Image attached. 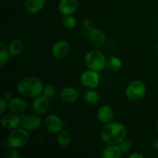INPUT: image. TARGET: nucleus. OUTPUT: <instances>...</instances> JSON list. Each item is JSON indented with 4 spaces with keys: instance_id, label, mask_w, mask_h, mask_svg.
<instances>
[{
    "instance_id": "nucleus-2",
    "label": "nucleus",
    "mask_w": 158,
    "mask_h": 158,
    "mask_svg": "<svg viewBox=\"0 0 158 158\" xmlns=\"http://www.w3.org/2000/svg\"><path fill=\"white\" fill-rule=\"evenodd\" d=\"M43 83L34 77H26L22 79L16 86L17 91L23 97L35 98L41 95L43 91Z\"/></svg>"
},
{
    "instance_id": "nucleus-11",
    "label": "nucleus",
    "mask_w": 158,
    "mask_h": 158,
    "mask_svg": "<svg viewBox=\"0 0 158 158\" xmlns=\"http://www.w3.org/2000/svg\"><path fill=\"white\" fill-rule=\"evenodd\" d=\"M49 105V99L44 95H40L35 97L32 103V110L35 114L43 115L47 112Z\"/></svg>"
},
{
    "instance_id": "nucleus-18",
    "label": "nucleus",
    "mask_w": 158,
    "mask_h": 158,
    "mask_svg": "<svg viewBox=\"0 0 158 158\" xmlns=\"http://www.w3.org/2000/svg\"><path fill=\"white\" fill-rule=\"evenodd\" d=\"M89 40L91 43L96 46H103L106 43V36L103 31L94 29L89 33Z\"/></svg>"
},
{
    "instance_id": "nucleus-26",
    "label": "nucleus",
    "mask_w": 158,
    "mask_h": 158,
    "mask_svg": "<svg viewBox=\"0 0 158 158\" xmlns=\"http://www.w3.org/2000/svg\"><path fill=\"white\" fill-rule=\"evenodd\" d=\"M118 145L120 146V149L122 150V151H123V153H127L128 151H131V148H132V143H131V142L126 140V139L123 140V141L120 142Z\"/></svg>"
},
{
    "instance_id": "nucleus-27",
    "label": "nucleus",
    "mask_w": 158,
    "mask_h": 158,
    "mask_svg": "<svg viewBox=\"0 0 158 158\" xmlns=\"http://www.w3.org/2000/svg\"><path fill=\"white\" fill-rule=\"evenodd\" d=\"M8 104H9V102L4 98V97H1L0 98V114H3L6 112Z\"/></svg>"
},
{
    "instance_id": "nucleus-25",
    "label": "nucleus",
    "mask_w": 158,
    "mask_h": 158,
    "mask_svg": "<svg viewBox=\"0 0 158 158\" xmlns=\"http://www.w3.org/2000/svg\"><path fill=\"white\" fill-rule=\"evenodd\" d=\"M55 93H56L55 87L51 84L46 85V86H44V88H43V95H44L45 97H47V98H49V100L52 99V97H54Z\"/></svg>"
},
{
    "instance_id": "nucleus-15",
    "label": "nucleus",
    "mask_w": 158,
    "mask_h": 158,
    "mask_svg": "<svg viewBox=\"0 0 158 158\" xmlns=\"http://www.w3.org/2000/svg\"><path fill=\"white\" fill-rule=\"evenodd\" d=\"M46 0H25L24 6L29 13L35 14L43 9Z\"/></svg>"
},
{
    "instance_id": "nucleus-31",
    "label": "nucleus",
    "mask_w": 158,
    "mask_h": 158,
    "mask_svg": "<svg viewBox=\"0 0 158 158\" xmlns=\"http://www.w3.org/2000/svg\"><path fill=\"white\" fill-rule=\"evenodd\" d=\"M3 97H4V98L6 99V100H7L8 102H9V100H11L12 98H13V97H12V94H11V93H6V94H5V96H3Z\"/></svg>"
},
{
    "instance_id": "nucleus-29",
    "label": "nucleus",
    "mask_w": 158,
    "mask_h": 158,
    "mask_svg": "<svg viewBox=\"0 0 158 158\" xmlns=\"http://www.w3.org/2000/svg\"><path fill=\"white\" fill-rule=\"evenodd\" d=\"M83 26H84L86 29H89L91 27V22L90 20L86 19H84L83 22Z\"/></svg>"
},
{
    "instance_id": "nucleus-13",
    "label": "nucleus",
    "mask_w": 158,
    "mask_h": 158,
    "mask_svg": "<svg viewBox=\"0 0 158 158\" xmlns=\"http://www.w3.org/2000/svg\"><path fill=\"white\" fill-rule=\"evenodd\" d=\"M59 11L63 15H73L78 8L77 0H61L59 3Z\"/></svg>"
},
{
    "instance_id": "nucleus-1",
    "label": "nucleus",
    "mask_w": 158,
    "mask_h": 158,
    "mask_svg": "<svg viewBox=\"0 0 158 158\" xmlns=\"http://www.w3.org/2000/svg\"><path fill=\"white\" fill-rule=\"evenodd\" d=\"M127 131L125 126L118 122H110L106 123L101 131V139L109 145H115L125 140Z\"/></svg>"
},
{
    "instance_id": "nucleus-6",
    "label": "nucleus",
    "mask_w": 158,
    "mask_h": 158,
    "mask_svg": "<svg viewBox=\"0 0 158 158\" xmlns=\"http://www.w3.org/2000/svg\"><path fill=\"white\" fill-rule=\"evenodd\" d=\"M64 121L56 114H49L44 120V127L51 134H58L64 128Z\"/></svg>"
},
{
    "instance_id": "nucleus-5",
    "label": "nucleus",
    "mask_w": 158,
    "mask_h": 158,
    "mask_svg": "<svg viewBox=\"0 0 158 158\" xmlns=\"http://www.w3.org/2000/svg\"><path fill=\"white\" fill-rule=\"evenodd\" d=\"M146 86L140 80H134L129 83L125 90V96L131 101H138L146 94Z\"/></svg>"
},
{
    "instance_id": "nucleus-10",
    "label": "nucleus",
    "mask_w": 158,
    "mask_h": 158,
    "mask_svg": "<svg viewBox=\"0 0 158 158\" xmlns=\"http://www.w3.org/2000/svg\"><path fill=\"white\" fill-rule=\"evenodd\" d=\"M69 45L65 40H59L52 47V55L56 60H62L69 53Z\"/></svg>"
},
{
    "instance_id": "nucleus-8",
    "label": "nucleus",
    "mask_w": 158,
    "mask_h": 158,
    "mask_svg": "<svg viewBox=\"0 0 158 158\" xmlns=\"http://www.w3.org/2000/svg\"><path fill=\"white\" fill-rule=\"evenodd\" d=\"M21 123V117L15 113L5 114L1 117V125L7 131H12L19 127Z\"/></svg>"
},
{
    "instance_id": "nucleus-28",
    "label": "nucleus",
    "mask_w": 158,
    "mask_h": 158,
    "mask_svg": "<svg viewBox=\"0 0 158 158\" xmlns=\"http://www.w3.org/2000/svg\"><path fill=\"white\" fill-rule=\"evenodd\" d=\"M16 150L17 149H15V148H10V149H9V151H8L7 155L6 156L9 158H19L20 157V155L17 152Z\"/></svg>"
},
{
    "instance_id": "nucleus-12",
    "label": "nucleus",
    "mask_w": 158,
    "mask_h": 158,
    "mask_svg": "<svg viewBox=\"0 0 158 158\" xmlns=\"http://www.w3.org/2000/svg\"><path fill=\"white\" fill-rule=\"evenodd\" d=\"M114 116V109L109 105H103L97 111V119L102 123H110L112 121Z\"/></svg>"
},
{
    "instance_id": "nucleus-23",
    "label": "nucleus",
    "mask_w": 158,
    "mask_h": 158,
    "mask_svg": "<svg viewBox=\"0 0 158 158\" xmlns=\"http://www.w3.org/2000/svg\"><path fill=\"white\" fill-rule=\"evenodd\" d=\"M10 56L9 48L6 47L4 43H1V44H0V65L3 66V65L6 64Z\"/></svg>"
},
{
    "instance_id": "nucleus-17",
    "label": "nucleus",
    "mask_w": 158,
    "mask_h": 158,
    "mask_svg": "<svg viewBox=\"0 0 158 158\" xmlns=\"http://www.w3.org/2000/svg\"><path fill=\"white\" fill-rule=\"evenodd\" d=\"M78 97V92L73 87H66L61 92L62 100L66 103H74V102L77 101Z\"/></svg>"
},
{
    "instance_id": "nucleus-3",
    "label": "nucleus",
    "mask_w": 158,
    "mask_h": 158,
    "mask_svg": "<svg viewBox=\"0 0 158 158\" xmlns=\"http://www.w3.org/2000/svg\"><path fill=\"white\" fill-rule=\"evenodd\" d=\"M85 64L87 68L96 72H100L106 66V59L104 55L97 50L89 51L85 55Z\"/></svg>"
},
{
    "instance_id": "nucleus-30",
    "label": "nucleus",
    "mask_w": 158,
    "mask_h": 158,
    "mask_svg": "<svg viewBox=\"0 0 158 158\" xmlns=\"http://www.w3.org/2000/svg\"><path fill=\"white\" fill-rule=\"evenodd\" d=\"M130 158H143L144 157V156L143 155V154H140V153H134V154H131V155L129 156Z\"/></svg>"
},
{
    "instance_id": "nucleus-20",
    "label": "nucleus",
    "mask_w": 158,
    "mask_h": 158,
    "mask_svg": "<svg viewBox=\"0 0 158 158\" xmlns=\"http://www.w3.org/2000/svg\"><path fill=\"white\" fill-rule=\"evenodd\" d=\"M71 140H72V137H71L70 133L68 131L63 130L59 133L58 137H57V143L60 148H67L70 144Z\"/></svg>"
},
{
    "instance_id": "nucleus-22",
    "label": "nucleus",
    "mask_w": 158,
    "mask_h": 158,
    "mask_svg": "<svg viewBox=\"0 0 158 158\" xmlns=\"http://www.w3.org/2000/svg\"><path fill=\"white\" fill-rule=\"evenodd\" d=\"M84 100L88 104H96L99 100L98 93L97 91L94 90L93 89H89L84 94Z\"/></svg>"
},
{
    "instance_id": "nucleus-33",
    "label": "nucleus",
    "mask_w": 158,
    "mask_h": 158,
    "mask_svg": "<svg viewBox=\"0 0 158 158\" xmlns=\"http://www.w3.org/2000/svg\"><path fill=\"white\" fill-rule=\"evenodd\" d=\"M157 131H158V120H157Z\"/></svg>"
},
{
    "instance_id": "nucleus-4",
    "label": "nucleus",
    "mask_w": 158,
    "mask_h": 158,
    "mask_svg": "<svg viewBox=\"0 0 158 158\" xmlns=\"http://www.w3.org/2000/svg\"><path fill=\"white\" fill-rule=\"evenodd\" d=\"M28 140H29L28 131L23 127H18L11 131V133L8 137L7 143L9 148L19 149L25 146L28 142Z\"/></svg>"
},
{
    "instance_id": "nucleus-24",
    "label": "nucleus",
    "mask_w": 158,
    "mask_h": 158,
    "mask_svg": "<svg viewBox=\"0 0 158 158\" xmlns=\"http://www.w3.org/2000/svg\"><path fill=\"white\" fill-rule=\"evenodd\" d=\"M63 24L64 27L66 28V29H73L77 25V19L72 15H64L63 19Z\"/></svg>"
},
{
    "instance_id": "nucleus-32",
    "label": "nucleus",
    "mask_w": 158,
    "mask_h": 158,
    "mask_svg": "<svg viewBox=\"0 0 158 158\" xmlns=\"http://www.w3.org/2000/svg\"><path fill=\"white\" fill-rule=\"evenodd\" d=\"M154 146L156 149L158 150V140H156L154 142Z\"/></svg>"
},
{
    "instance_id": "nucleus-19",
    "label": "nucleus",
    "mask_w": 158,
    "mask_h": 158,
    "mask_svg": "<svg viewBox=\"0 0 158 158\" xmlns=\"http://www.w3.org/2000/svg\"><path fill=\"white\" fill-rule=\"evenodd\" d=\"M9 50L11 57H16L23 52L24 49V43L20 40H13L11 41L9 46Z\"/></svg>"
},
{
    "instance_id": "nucleus-21",
    "label": "nucleus",
    "mask_w": 158,
    "mask_h": 158,
    "mask_svg": "<svg viewBox=\"0 0 158 158\" xmlns=\"http://www.w3.org/2000/svg\"><path fill=\"white\" fill-rule=\"evenodd\" d=\"M106 67L113 72H117L122 67L121 60L117 56H110L106 60Z\"/></svg>"
},
{
    "instance_id": "nucleus-7",
    "label": "nucleus",
    "mask_w": 158,
    "mask_h": 158,
    "mask_svg": "<svg viewBox=\"0 0 158 158\" xmlns=\"http://www.w3.org/2000/svg\"><path fill=\"white\" fill-rule=\"evenodd\" d=\"M21 124L26 131L38 130L43 125V120L38 114H26L21 116Z\"/></svg>"
},
{
    "instance_id": "nucleus-9",
    "label": "nucleus",
    "mask_w": 158,
    "mask_h": 158,
    "mask_svg": "<svg viewBox=\"0 0 158 158\" xmlns=\"http://www.w3.org/2000/svg\"><path fill=\"white\" fill-rule=\"evenodd\" d=\"M80 83L89 89H94L97 87L100 83V75L98 72L91 70H86L83 73L80 77Z\"/></svg>"
},
{
    "instance_id": "nucleus-14",
    "label": "nucleus",
    "mask_w": 158,
    "mask_h": 158,
    "mask_svg": "<svg viewBox=\"0 0 158 158\" xmlns=\"http://www.w3.org/2000/svg\"><path fill=\"white\" fill-rule=\"evenodd\" d=\"M8 107H9L10 112L19 114L26 110L28 105L26 100H23V99L15 97V98H12V100H9Z\"/></svg>"
},
{
    "instance_id": "nucleus-16",
    "label": "nucleus",
    "mask_w": 158,
    "mask_h": 158,
    "mask_svg": "<svg viewBox=\"0 0 158 158\" xmlns=\"http://www.w3.org/2000/svg\"><path fill=\"white\" fill-rule=\"evenodd\" d=\"M123 153L119 145H110L103 150L101 156L103 158H120Z\"/></svg>"
}]
</instances>
